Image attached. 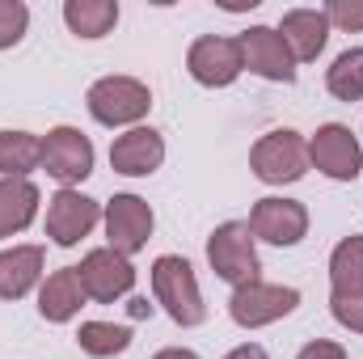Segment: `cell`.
I'll return each instance as SVG.
<instances>
[{"mask_svg":"<svg viewBox=\"0 0 363 359\" xmlns=\"http://www.w3.org/2000/svg\"><path fill=\"white\" fill-rule=\"evenodd\" d=\"M330 313H334V321L342 330L363 334V292H355V296H334L330 292Z\"/></svg>","mask_w":363,"mask_h":359,"instance_id":"26","label":"cell"},{"mask_svg":"<svg viewBox=\"0 0 363 359\" xmlns=\"http://www.w3.org/2000/svg\"><path fill=\"white\" fill-rule=\"evenodd\" d=\"M165 165V136L157 127H131L110 140V170L123 178H152Z\"/></svg>","mask_w":363,"mask_h":359,"instance_id":"14","label":"cell"},{"mask_svg":"<svg viewBox=\"0 0 363 359\" xmlns=\"http://www.w3.org/2000/svg\"><path fill=\"white\" fill-rule=\"evenodd\" d=\"M148 275H152V300L165 309V317H169L174 326L194 330V326L207 321V304H203L194 267H190L182 254H161Z\"/></svg>","mask_w":363,"mask_h":359,"instance_id":"1","label":"cell"},{"mask_svg":"<svg viewBox=\"0 0 363 359\" xmlns=\"http://www.w3.org/2000/svg\"><path fill=\"white\" fill-rule=\"evenodd\" d=\"M325 89L338 101H363V47H347L325 68Z\"/></svg>","mask_w":363,"mask_h":359,"instance_id":"22","label":"cell"},{"mask_svg":"<svg viewBox=\"0 0 363 359\" xmlns=\"http://www.w3.org/2000/svg\"><path fill=\"white\" fill-rule=\"evenodd\" d=\"M93 161H97L93 140L81 127L60 123L43 136V170L47 178L60 182V190H81V182L93 174Z\"/></svg>","mask_w":363,"mask_h":359,"instance_id":"6","label":"cell"},{"mask_svg":"<svg viewBox=\"0 0 363 359\" xmlns=\"http://www.w3.org/2000/svg\"><path fill=\"white\" fill-rule=\"evenodd\" d=\"M38 186L30 178H0V241L26 233L38 220Z\"/></svg>","mask_w":363,"mask_h":359,"instance_id":"18","label":"cell"},{"mask_svg":"<svg viewBox=\"0 0 363 359\" xmlns=\"http://www.w3.org/2000/svg\"><path fill=\"white\" fill-rule=\"evenodd\" d=\"M30 30V4L26 0H0V51L17 47Z\"/></svg>","mask_w":363,"mask_h":359,"instance_id":"24","label":"cell"},{"mask_svg":"<svg viewBox=\"0 0 363 359\" xmlns=\"http://www.w3.org/2000/svg\"><path fill=\"white\" fill-rule=\"evenodd\" d=\"M224 359H271V355H267V347H258V343H241V347H233Z\"/></svg>","mask_w":363,"mask_h":359,"instance_id":"28","label":"cell"},{"mask_svg":"<svg viewBox=\"0 0 363 359\" xmlns=\"http://www.w3.org/2000/svg\"><path fill=\"white\" fill-rule=\"evenodd\" d=\"M207 267L216 270V279H224L228 287H245V283L262 279L258 241H254L245 220H224V224L211 228V237H207Z\"/></svg>","mask_w":363,"mask_h":359,"instance_id":"3","label":"cell"},{"mask_svg":"<svg viewBox=\"0 0 363 359\" xmlns=\"http://www.w3.org/2000/svg\"><path fill=\"white\" fill-rule=\"evenodd\" d=\"M241 43V60H245V72L271 81V85H291L296 81V60L283 43V34L274 26H250L245 34H237Z\"/></svg>","mask_w":363,"mask_h":359,"instance_id":"12","label":"cell"},{"mask_svg":"<svg viewBox=\"0 0 363 359\" xmlns=\"http://www.w3.org/2000/svg\"><path fill=\"white\" fill-rule=\"evenodd\" d=\"M325 17H330V30L363 34V0H330L325 4Z\"/></svg>","mask_w":363,"mask_h":359,"instance_id":"25","label":"cell"},{"mask_svg":"<svg viewBox=\"0 0 363 359\" xmlns=\"http://www.w3.org/2000/svg\"><path fill=\"white\" fill-rule=\"evenodd\" d=\"M274 30L283 34V43H287V51H291L296 64H313V60L325 51L330 34H334L325 9H287Z\"/></svg>","mask_w":363,"mask_h":359,"instance_id":"15","label":"cell"},{"mask_svg":"<svg viewBox=\"0 0 363 359\" xmlns=\"http://www.w3.org/2000/svg\"><path fill=\"white\" fill-rule=\"evenodd\" d=\"M296 359H347V347L334 343V338H313V343L300 347V355Z\"/></svg>","mask_w":363,"mask_h":359,"instance_id":"27","label":"cell"},{"mask_svg":"<svg viewBox=\"0 0 363 359\" xmlns=\"http://www.w3.org/2000/svg\"><path fill=\"white\" fill-rule=\"evenodd\" d=\"M34 170H43V136L0 131V178H30Z\"/></svg>","mask_w":363,"mask_h":359,"instance_id":"20","label":"cell"},{"mask_svg":"<svg viewBox=\"0 0 363 359\" xmlns=\"http://www.w3.org/2000/svg\"><path fill=\"white\" fill-rule=\"evenodd\" d=\"M330 292L334 296H355V292H363V233L342 237L330 250Z\"/></svg>","mask_w":363,"mask_h":359,"instance_id":"21","label":"cell"},{"mask_svg":"<svg viewBox=\"0 0 363 359\" xmlns=\"http://www.w3.org/2000/svg\"><path fill=\"white\" fill-rule=\"evenodd\" d=\"M308 170L330 182H355L363 174V144L347 123H321L308 136Z\"/></svg>","mask_w":363,"mask_h":359,"instance_id":"8","label":"cell"},{"mask_svg":"<svg viewBox=\"0 0 363 359\" xmlns=\"http://www.w3.org/2000/svg\"><path fill=\"white\" fill-rule=\"evenodd\" d=\"M250 233L254 241H267L279 250H291L308 237V207L300 199H287V194H267L250 207Z\"/></svg>","mask_w":363,"mask_h":359,"instance_id":"10","label":"cell"},{"mask_svg":"<svg viewBox=\"0 0 363 359\" xmlns=\"http://www.w3.org/2000/svg\"><path fill=\"white\" fill-rule=\"evenodd\" d=\"M250 170L267 186H291L308 174V140L291 127H274L250 148Z\"/></svg>","mask_w":363,"mask_h":359,"instance_id":"4","label":"cell"},{"mask_svg":"<svg viewBox=\"0 0 363 359\" xmlns=\"http://www.w3.org/2000/svg\"><path fill=\"white\" fill-rule=\"evenodd\" d=\"M85 106H89L93 123L114 127V131H131V127H144V118L152 110V89L140 77H101L89 85Z\"/></svg>","mask_w":363,"mask_h":359,"instance_id":"2","label":"cell"},{"mask_svg":"<svg viewBox=\"0 0 363 359\" xmlns=\"http://www.w3.org/2000/svg\"><path fill=\"white\" fill-rule=\"evenodd\" d=\"M300 309V287H287V283H245V287H233L228 296V317L241 326V330H262L274 326L283 317H291Z\"/></svg>","mask_w":363,"mask_h":359,"instance_id":"7","label":"cell"},{"mask_svg":"<svg viewBox=\"0 0 363 359\" xmlns=\"http://www.w3.org/2000/svg\"><path fill=\"white\" fill-rule=\"evenodd\" d=\"M85 287H81V275L77 267H60L51 270L43 283H38V317L51 321V326H68L81 309H85Z\"/></svg>","mask_w":363,"mask_h":359,"instance_id":"16","label":"cell"},{"mask_svg":"<svg viewBox=\"0 0 363 359\" xmlns=\"http://www.w3.org/2000/svg\"><path fill=\"white\" fill-rule=\"evenodd\" d=\"M77 347L93 359L123 355L131 347V326H114V321H81L77 330Z\"/></svg>","mask_w":363,"mask_h":359,"instance_id":"23","label":"cell"},{"mask_svg":"<svg viewBox=\"0 0 363 359\" xmlns=\"http://www.w3.org/2000/svg\"><path fill=\"white\" fill-rule=\"evenodd\" d=\"M152 309H157V304H148V296H131V304H127V313H131L135 321H140V317H152Z\"/></svg>","mask_w":363,"mask_h":359,"instance_id":"29","label":"cell"},{"mask_svg":"<svg viewBox=\"0 0 363 359\" xmlns=\"http://www.w3.org/2000/svg\"><path fill=\"white\" fill-rule=\"evenodd\" d=\"M186 72L194 85L203 89H228L237 85V77L245 72V60H241V43L237 38H224V34H203L190 43L186 51Z\"/></svg>","mask_w":363,"mask_h":359,"instance_id":"9","label":"cell"},{"mask_svg":"<svg viewBox=\"0 0 363 359\" xmlns=\"http://www.w3.org/2000/svg\"><path fill=\"white\" fill-rule=\"evenodd\" d=\"M77 275H81L85 296H89V300H97V304H114V300L131 296V287H135V267H131V258L114 254L110 245L89 250V254L81 258Z\"/></svg>","mask_w":363,"mask_h":359,"instance_id":"13","label":"cell"},{"mask_svg":"<svg viewBox=\"0 0 363 359\" xmlns=\"http://www.w3.org/2000/svg\"><path fill=\"white\" fill-rule=\"evenodd\" d=\"M118 0H64V26L85 43L106 38L118 26Z\"/></svg>","mask_w":363,"mask_h":359,"instance_id":"19","label":"cell"},{"mask_svg":"<svg viewBox=\"0 0 363 359\" xmlns=\"http://www.w3.org/2000/svg\"><path fill=\"white\" fill-rule=\"evenodd\" d=\"M152 359H199V351H190V347H165V351H157Z\"/></svg>","mask_w":363,"mask_h":359,"instance_id":"30","label":"cell"},{"mask_svg":"<svg viewBox=\"0 0 363 359\" xmlns=\"http://www.w3.org/2000/svg\"><path fill=\"white\" fill-rule=\"evenodd\" d=\"M101 224V203L89 199L85 190H55L47 199V237L60 245V250H77L93 228Z\"/></svg>","mask_w":363,"mask_h":359,"instance_id":"11","label":"cell"},{"mask_svg":"<svg viewBox=\"0 0 363 359\" xmlns=\"http://www.w3.org/2000/svg\"><path fill=\"white\" fill-rule=\"evenodd\" d=\"M101 228H106V245L123 258H135L148 241H152V228H157V211L148 199L140 194H114L106 207H101Z\"/></svg>","mask_w":363,"mask_h":359,"instance_id":"5","label":"cell"},{"mask_svg":"<svg viewBox=\"0 0 363 359\" xmlns=\"http://www.w3.org/2000/svg\"><path fill=\"white\" fill-rule=\"evenodd\" d=\"M47 250L43 245H9L0 250V300H21L43 283Z\"/></svg>","mask_w":363,"mask_h":359,"instance_id":"17","label":"cell"}]
</instances>
